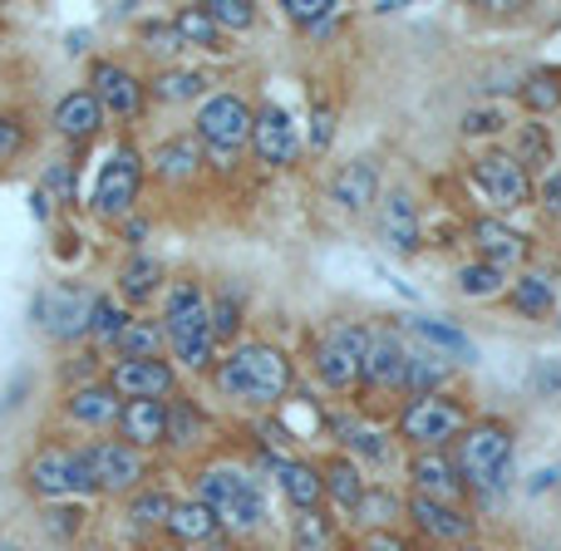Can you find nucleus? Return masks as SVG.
Returning a JSON list of instances; mask_svg holds the SVG:
<instances>
[{"mask_svg": "<svg viewBox=\"0 0 561 551\" xmlns=\"http://www.w3.org/2000/svg\"><path fill=\"white\" fill-rule=\"evenodd\" d=\"M79 463H84L94 493L99 487H104V493H124V487H134L138 478H144V454L128 444H94L79 454Z\"/></svg>", "mask_w": 561, "mask_h": 551, "instance_id": "9d476101", "label": "nucleus"}, {"mask_svg": "<svg viewBox=\"0 0 561 551\" xmlns=\"http://www.w3.org/2000/svg\"><path fill=\"white\" fill-rule=\"evenodd\" d=\"M0 551H20V547H0Z\"/></svg>", "mask_w": 561, "mask_h": 551, "instance_id": "680f3d73", "label": "nucleus"}, {"mask_svg": "<svg viewBox=\"0 0 561 551\" xmlns=\"http://www.w3.org/2000/svg\"><path fill=\"white\" fill-rule=\"evenodd\" d=\"M30 487H35L39 497H69V493H94V483H89L84 463H79V454H65V448H39L35 458H30L25 468Z\"/></svg>", "mask_w": 561, "mask_h": 551, "instance_id": "6e6552de", "label": "nucleus"}, {"mask_svg": "<svg viewBox=\"0 0 561 551\" xmlns=\"http://www.w3.org/2000/svg\"><path fill=\"white\" fill-rule=\"evenodd\" d=\"M94 99H99V108H108V114H118V118H128V114H138V104H144V84H138L128 69H118V65H99L94 69Z\"/></svg>", "mask_w": 561, "mask_h": 551, "instance_id": "f3484780", "label": "nucleus"}, {"mask_svg": "<svg viewBox=\"0 0 561 551\" xmlns=\"http://www.w3.org/2000/svg\"><path fill=\"white\" fill-rule=\"evenodd\" d=\"M158 177H168V183H173V177H193V168H197V144L193 138H173V144H163L158 148Z\"/></svg>", "mask_w": 561, "mask_h": 551, "instance_id": "2f4dec72", "label": "nucleus"}, {"mask_svg": "<svg viewBox=\"0 0 561 551\" xmlns=\"http://www.w3.org/2000/svg\"><path fill=\"white\" fill-rule=\"evenodd\" d=\"M350 444H355V448H359V454H365V458H375V463H379V458L389 454L385 434H369V428H355V434H350Z\"/></svg>", "mask_w": 561, "mask_h": 551, "instance_id": "3c124183", "label": "nucleus"}, {"mask_svg": "<svg viewBox=\"0 0 561 551\" xmlns=\"http://www.w3.org/2000/svg\"><path fill=\"white\" fill-rule=\"evenodd\" d=\"M517 163H523V173H527V163H533V168L552 163V138H547L542 124H527L523 128V138H517Z\"/></svg>", "mask_w": 561, "mask_h": 551, "instance_id": "4c0bfd02", "label": "nucleus"}, {"mask_svg": "<svg viewBox=\"0 0 561 551\" xmlns=\"http://www.w3.org/2000/svg\"><path fill=\"white\" fill-rule=\"evenodd\" d=\"M266 523V497H262V483H247V493L237 497L232 507H227L222 517H217V527H232V532H252V527Z\"/></svg>", "mask_w": 561, "mask_h": 551, "instance_id": "cd10ccee", "label": "nucleus"}, {"mask_svg": "<svg viewBox=\"0 0 561 551\" xmlns=\"http://www.w3.org/2000/svg\"><path fill=\"white\" fill-rule=\"evenodd\" d=\"M138 187H144V168H138V158L128 153V148H118V153L99 168V183H94L89 207H94L99 217H124L128 207L138 203Z\"/></svg>", "mask_w": 561, "mask_h": 551, "instance_id": "423d86ee", "label": "nucleus"}, {"mask_svg": "<svg viewBox=\"0 0 561 551\" xmlns=\"http://www.w3.org/2000/svg\"><path fill=\"white\" fill-rule=\"evenodd\" d=\"M458 551H483V547H458Z\"/></svg>", "mask_w": 561, "mask_h": 551, "instance_id": "052dcab7", "label": "nucleus"}, {"mask_svg": "<svg viewBox=\"0 0 561 551\" xmlns=\"http://www.w3.org/2000/svg\"><path fill=\"white\" fill-rule=\"evenodd\" d=\"M158 262H128L124 272H118V290H124L128 300H148L158 290Z\"/></svg>", "mask_w": 561, "mask_h": 551, "instance_id": "e433bc0d", "label": "nucleus"}, {"mask_svg": "<svg viewBox=\"0 0 561 551\" xmlns=\"http://www.w3.org/2000/svg\"><path fill=\"white\" fill-rule=\"evenodd\" d=\"M45 193H55L59 203H75V168H69V163L49 168V173H45Z\"/></svg>", "mask_w": 561, "mask_h": 551, "instance_id": "de8ad7c7", "label": "nucleus"}, {"mask_svg": "<svg viewBox=\"0 0 561 551\" xmlns=\"http://www.w3.org/2000/svg\"><path fill=\"white\" fill-rule=\"evenodd\" d=\"M473 183L483 187L493 207H523L527 197H533V177L523 173V163H517L513 153L478 158V163H473Z\"/></svg>", "mask_w": 561, "mask_h": 551, "instance_id": "9b49d317", "label": "nucleus"}, {"mask_svg": "<svg viewBox=\"0 0 561 551\" xmlns=\"http://www.w3.org/2000/svg\"><path fill=\"white\" fill-rule=\"evenodd\" d=\"M118 428H124L128 448L163 444L168 438V409L158 404V399H134V404L118 409Z\"/></svg>", "mask_w": 561, "mask_h": 551, "instance_id": "a211bd4d", "label": "nucleus"}, {"mask_svg": "<svg viewBox=\"0 0 561 551\" xmlns=\"http://www.w3.org/2000/svg\"><path fill=\"white\" fill-rule=\"evenodd\" d=\"M158 335H163V330H158V325H148V320H128V325L118 330V340H114V345L124 349V359H153Z\"/></svg>", "mask_w": 561, "mask_h": 551, "instance_id": "72a5a7b5", "label": "nucleus"}, {"mask_svg": "<svg viewBox=\"0 0 561 551\" xmlns=\"http://www.w3.org/2000/svg\"><path fill=\"white\" fill-rule=\"evenodd\" d=\"M247 483H252V478L237 473V468H207V473L197 478V503H203L213 517H222L227 507L247 493Z\"/></svg>", "mask_w": 561, "mask_h": 551, "instance_id": "5701e85b", "label": "nucleus"}, {"mask_svg": "<svg viewBox=\"0 0 561 551\" xmlns=\"http://www.w3.org/2000/svg\"><path fill=\"white\" fill-rule=\"evenodd\" d=\"M69 418H79V424H108V418H118V394L108 384L75 389V399H69Z\"/></svg>", "mask_w": 561, "mask_h": 551, "instance_id": "b1692460", "label": "nucleus"}, {"mask_svg": "<svg viewBox=\"0 0 561 551\" xmlns=\"http://www.w3.org/2000/svg\"><path fill=\"white\" fill-rule=\"evenodd\" d=\"M168 532L183 537V542H207L217 532V517L207 513L203 503H178L173 517H168Z\"/></svg>", "mask_w": 561, "mask_h": 551, "instance_id": "c85d7f7f", "label": "nucleus"}, {"mask_svg": "<svg viewBox=\"0 0 561 551\" xmlns=\"http://www.w3.org/2000/svg\"><path fill=\"white\" fill-rule=\"evenodd\" d=\"M547 207L561 217V173L557 177H547Z\"/></svg>", "mask_w": 561, "mask_h": 551, "instance_id": "13d9d810", "label": "nucleus"}, {"mask_svg": "<svg viewBox=\"0 0 561 551\" xmlns=\"http://www.w3.org/2000/svg\"><path fill=\"white\" fill-rule=\"evenodd\" d=\"M330 138H335V114H330L325 104H316V114H310V148H316V153H325Z\"/></svg>", "mask_w": 561, "mask_h": 551, "instance_id": "49530a36", "label": "nucleus"}, {"mask_svg": "<svg viewBox=\"0 0 561 551\" xmlns=\"http://www.w3.org/2000/svg\"><path fill=\"white\" fill-rule=\"evenodd\" d=\"M45 517H49V532H55V537H69V532L79 527V517H84V513H79V507H55V513H45Z\"/></svg>", "mask_w": 561, "mask_h": 551, "instance_id": "603ef678", "label": "nucleus"}, {"mask_svg": "<svg viewBox=\"0 0 561 551\" xmlns=\"http://www.w3.org/2000/svg\"><path fill=\"white\" fill-rule=\"evenodd\" d=\"M365 349H369V330H359V325L330 330V335L320 340V349H316L320 379H325L330 389L355 384V379H359V365H365Z\"/></svg>", "mask_w": 561, "mask_h": 551, "instance_id": "0eeeda50", "label": "nucleus"}, {"mask_svg": "<svg viewBox=\"0 0 561 551\" xmlns=\"http://www.w3.org/2000/svg\"><path fill=\"white\" fill-rule=\"evenodd\" d=\"M557 483H561V468H547V473L533 478V493H547V487H557Z\"/></svg>", "mask_w": 561, "mask_h": 551, "instance_id": "4d7b16f0", "label": "nucleus"}, {"mask_svg": "<svg viewBox=\"0 0 561 551\" xmlns=\"http://www.w3.org/2000/svg\"><path fill=\"white\" fill-rule=\"evenodd\" d=\"M290 551H330V523L320 513H300L296 517V537Z\"/></svg>", "mask_w": 561, "mask_h": 551, "instance_id": "58836bf2", "label": "nucleus"}, {"mask_svg": "<svg viewBox=\"0 0 561 551\" xmlns=\"http://www.w3.org/2000/svg\"><path fill=\"white\" fill-rule=\"evenodd\" d=\"M379 227H385V242L394 252H419V207L409 193H389L385 207H379Z\"/></svg>", "mask_w": 561, "mask_h": 551, "instance_id": "6ab92c4d", "label": "nucleus"}, {"mask_svg": "<svg viewBox=\"0 0 561 551\" xmlns=\"http://www.w3.org/2000/svg\"><path fill=\"white\" fill-rule=\"evenodd\" d=\"M463 424H468V409L458 404V399H444V394H424L399 414V434L424 444V448L448 444L454 434H463Z\"/></svg>", "mask_w": 561, "mask_h": 551, "instance_id": "39448f33", "label": "nucleus"}, {"mask_svg": "<svg viewBox=\"0 0 561 551\" xmlns=\"http://www.w3.org/2000/svg\"><path fill=\"white\" fill-rule=\"evenodd\" d=\"M207 89V79L197 74V69H168L163 79H158V99H197Z\"/></svg>", "mask_w": 561, "mask_h": 551, "instance_id": "ea45409f", "label": "nucleus"}, {"mask_svg": "<svg viewBox=\"0 0 561 551\" xmlns=\"http://www.w3.org/2000/svg\"><path fill=\"white\" fill-rule=\"evenodd\" d=\"M197 424H203V418H197V409L187 404V399H178V404L168 409V434L183 438V444H193L197 438Z\"/></svg>", "mask_w": 561, "mask_h": 551, "instance_id": "c03bdc74", "label": "nucleus"}, {"mask_svg": "<svg viewBox=\"0 0 561 551\" xmlns=\"http://www.w3.org/2000/svg\"><path fill=\"white\" fill-rule=\"evenodd\" d=\"M409 330L414 335H424V340H434L438 349H448V355H458V359H473V345H468V335L463 330H454V325H438V320H409Z\"/></svg>", "mask_w": 561, "mask_h": 551, "instance_id": "f704fd0d", "label": "nucleus"}, {"mask_svg": "<svg viewBox=\"0 0 561 551\" xmlns=\"http://www.w3.org/2000/svg\"><path fill=\"white\" fill-rule=\"evenodd\" d=\"M365 551H409V542H404V537H394V532H385V527H379V532H369Z\"/></svg>", "mask_w": 561, "mask_h": 551, "instance_id": "6e6d98bb", "label": "nucleus"}, {"mask_svg": "<svg viewBox=\"0 0 561 551\" xmlns=\"http://www.w3.org/2000/svg\"><path fill=\"white\" fill-rule=\"evenodd\" d=\"M168 325L163 335L173 340L178 359H183L187 369H207L213 365V306L203 300V290L193 286V280H178L173 290H168Z\"/></svg>", "mask_w": 561, "mask_h": 551, "instance_id": "f03ea898", "label": "nucleus"}, {"mask_svg": "<svg viewBox=\"0 0 561 551\" xmlns=\"http://www.w3.org/2000/svg\"><path fill=\"white\" fill-rule=\"evenodd\" d=\"M252 144H256V158H262L266 168H286L296 163V124H290V114H280V108H262L252 124Z\"/></svg>", "mask_w": 561, "mask_h": 551, "instance_id": "4468645a", "label": "nucleus"}, {"mask_svg": "<svg viewBox=\"0 0 561 551\" xmlns=\"http://www.w3.org/2000/svg\"><path fill=\"white\" fill-rule=\"evenodd\" d=\"M108 389H114L118 399H163L178 389V375L173 365H163V359H118L114 365V379H108Z\"/></svg>", "mask_w": 561, "mask_h": 551, "instance_id": "f8f14e48", "label": "nucleus"}, {"mask_svg": "<svg viewBox=\"0 0 561 551\" xmlns=\"http://www.w3.org/2000/svg\"><path fill=\"white\" fill-rule=\"evenodd\" d=\"M237 300H217V310H213V340H232L237 335Z\"/></svg>", "mask_w": 561, "mask_h": 551, "instance_id": "8fccbe9b", "label": "nucleus"}, {"mask_svg": "<svg viewBox=\"0 0 561 551\" xmlns=\"http://www.w3.org/2000/svg\"><path fill=\"white\" fill-rule=\"evenodd\" d=\"M144 35L153 39V49H183V39H178V30H173V20H168V25H144Z\"/></svg>", "mask_w": 561, "mask_h": 551, "instance_id": "864d4df0", "label": "nucleus"}, {"mask_svg": "<svg viewBox=\"0 0 561 551\" xmlns=\"http://www.w3.org/2000/svg\"><path fill=\"white\" fill-rule=\"evenodd\" d=\"M404 359H409V349L399 345L389 330H379V335H369L359 379H369V384H379V389H399V379H404Z\"/></svg>", "mask_w": 561, "mask_h": 551, "instance_id": "2eb2a0df", "label": "nucleus"}, {"mask_svg": "<svg viewBox=\"0 0 561 551\" xmlns=\"http://www.w3.org/2000/svg\"><path fill=\"white\" fill-rule=\"evenodd\" d=\"M173 497L168 493H144L134 507H128V517H134V527H153V523H163L168 527V517H173Z\"/></svg>", "mask_w": 561, "mask_h": 551, "instance_id": "a19ab883", "label": "nucleus"}, {"mask_svg": "<svg viewBox=\"0 0 561 551\" xmlns=\"http://www.w3.org/2000/svg\"><path fill=\"white\" fill-rule=\"evenodd\" d=\"M409 478H414L419 497H428V503H448V507H458L463 478H458V463H454V458H444L438 448L419 454L414 463H409Z\"/></svg>", "mask_w": 561, "mask_h": 551, "instance_id": "ddd939ff", "label": "nucleus"}, {"mask_svg": "<svg viewBox=\"0 0 561 551\" xmlns=\"http://www.w3.org/2000/svg\"><path fill=\"white\" fill-rule=\"evenodd\" d=\"M552 280L547 276H523L513 286V306L523 310V315H547V310H552Z\"/></svg>", "mask_w": 561, "mask_h": 551, "instance_id": "473e14b6", "label": "nucleus"}, {"mask_svg": "<svg viewBox=\"0 0 561 551\" xmlns=\"http://www.w3.org/2000/svg\"><path fill=\"white\" fill-rule=\"evenodd\" d=\"M124 325H128L124 310H118L114 300L99 296V300H94V320H89V330H94L99 340H118V330H124Z\"/></svg>", "mask_w": 561, "mask_h": 551, "instance_id": "37998d69", "label": "nucleus"}, {"mask_svg": "<svg viewBox=\"0 0 561 551\" xmlns=\"http://www.w3.org/2000/svg\"><path fill=\"white\" fill-rule=\"evenodd\" d=\"M217 379H222V389L232 399H247V404H276V399L290 389V365H286V355L272 349V345H242L232 359H222Z\"/></svg>", "mask_w": 561, "mask_h": 551, "instance_id": "f257e3e1", "label": "nucleus"}, {"mask_svg": "<svg viewBox=\"0 0 561 551\" xmlns=\"http://www.w3.org/2000/svg\"><path fill=\"white\" fill-rule=\"evenodd\" d=\"M497 128H503V114H497V108H468L463 114V134H497Z\"/></svg>", "mask_w": 561, "mask_h": 551, "instance_id": "09e8293b", "label": "nucleus"}, {"mask_svg": "<svg viewBox=\"0 0 561 551\" xmlns=\"http://www.w3.org/2000/svg\"><path fill=\"white\" fill-rule=\"evenodd\" d=\"M94 300L99 296H89L79 286H55L35 300V315L45 320V330L55 340H79L89 330V320H94Z\"/></svg>", "mask_w": 561, "mask_h": 551, "instance_id": "1a4fd4ad", "label": "nucleus"}, {"mask_svg": "<svg viewBox=\"0 0 561 551\" xmlns=\"http://www.w3.org/2000/svg\"><path fill=\"white\" fill-rule=\"evenodd\" d=\"M330 193H335L340 207L365 213V207L375 203V193H379V163L375 158H355V163H345L335 173V183H330Z\"/></svg>", "mask_w": 561, "mask_h": 551, "instance_id": "dca6fc26", "label": "nucleus"}, {"mask_svg": "<svg viewBox=\"0 0 561 551\" xmlns=\"http://www.w3.org/2000/svg\"><path fill=\"white\" fill-rule=\"evenodd\" d=\"M537 384H542V389H561V369H542V375H537Z\"/></svg>", "mask_w": 561, "mask_h": 551, "instance_id": "bf43d9fd", "label": "nucleus"}, {"mask_svg": "<svg viewBox=\"0 0 561 551\" xmlns=\"http://www.w3.org/2000/svg\"><path fill=\"white\" fill-rule=\"evenodd\" d=\"M20 144H25V134H20V124H10V118H0V158L20 153Z\"/></svg>", "mask_w": 561, "mask_h": 551, "instance_id": "5fc2aeb1", "label": "nucleus"}, {"mask_svg": "<svg viewBox=\"0 0 561 551\" xmlns=\"http://www.w3.org/2000/svg\"><path fill=\"white\" fill-rule=\"evenodd\" d=\"M414 523L424 527L428 537H438V542H468L473 537V517L468 513H458V507H448V503H428V497H414Z\"/></svg>", "mask_w": 561, "mask_h": 551, "instance_id": "412c9836", "label": "nucleus"}, {"mask_svg": "<svg viewBox=\"0 0 561 551\" xmlns=\"http://www.w3.org/2000/svg\"><path fill=\"white\" fill-rule=\"evenodd\" d=\"M444 375H448V359H434V355H409V359H404V379H399V389H414V399H424L428 389H434Z\"/></svg>", "mask_w": 561, "mask_h": 551, "instance_id": "7c9ffc66", "label": "nucleus"}, {"mask_svg": "<svg viewBox=\"0 0 561 551\" xmlns=\"http://www.w3.org/2000/svg\"><path fill=\"white\" fill-rule=\"evenodd\" d=\"M99 118H104V108H99L94 89H75V94H65L55 104V128L65 138H89L99 128Z\"/></svg>", "mask_w": 561, "mask_h": 551, "instance_id": "4be33fe9", "label": "nucleus"}, {"mask_svg": "<svg viewBox=\"0 0 561 551\" xmlns=\"http://www.w3.org/2000/svg\"><path fill=\"white\" fill-rule=\"evenodd\" d=\"M173 30L183 45H197V49H222V30L217 20L207 15V5H193V10H178L173 15Z\"/></svg>", "mask_w": 561, "mask_h": 551, "instance_id": "bb28decb", "label": "nucleus"}, {"mask_svg": "<svg viewBox=\"0 0 561 551\" xmlns=\"http://www.w3.org/2000/svg\"><path fill=\"white\" fill-rule=\"evenodd\" d=\"M252 124H256V114L242 104V99H237V94H217V99H207L203 114H197V138L207 144L213 163L232 168L237 148L252 144Z\"/></svg>", "mask_w": 561, "mask_h": 551, "instance_id": "20e7f679", "label": "nucleus"}, {"mask_svg": "<svg viewBox=\"0 0 561 551\" xmlns=\"http://www.w3.org/2000/svg\"><path fill=\"white\" fill-rule=\"evenodd\" d=\"M320 483H325V493L335 497L345 513H355L359 497H365V483H359V468L350 463V458H330L325 473H320Z\"/></svg>", "mask_w": 561, "mask_h": 551, "instance_id": "393cba45", "label": "nucleus"}, {"mask_svg": "<svg viewBox=\"0 0 561 551\" xmlns=\"http://www.w3.org/2000/svg\"><path fill=\"white\" fill-rule=\"evenodd\" d=\"M207 15L217 20V30H247L256 20V5H247V0H213V5H207Z\"/></svg>", "mask_w": 561, "mask_h": 551, "instance_id": "79ce46f5", "label": "nucleus"}, {"mask_svg": "<svg viewBox=\"0 0 561 551\" xmlns=\"http://www.w3.org/2000/svg\"><path fill=\"white\" fill-rule=\"evenodd\" d=\"M513 463V434L507 424H478L458 444V478L473 487H503Z\"/></svg>", "mask_w": 561, "mask_h": 551, "instance_id": "7ed1b4c3", "label": "nucleus"}, {"mask_svg": "<svg viewBox=\"0 0 561 551\" xmlns=\"http://www.w3.org/2000/svg\"><path fill=\"white\" fill-rule=\"evenodd\" d=\"M280 487H286V497L300 513H316L320 493H325V483H320V473L310 463H280Z\"/></svg>", "mask_w": 561, "mask_h": 551, "instance_id": "a878e982", "label": "nucleus"}, {"mask_svg": "<svg viewBox=\"0 0 561 551\" xmlns=\"http://www.w3.org/2000/svg\"><path fill=\"white\" fill-rule=\"evenodd\" d=\"M458 290H463V296H473V300H488V296H497V290H503V272H497V266H488V262H473V266H463V272H458Z\"/></svg>", "mask_w": 561, "mask_h": 551, "instance_id": "c9c22d12", "label": "nucleus"}, {"mask_svg": "<svg viewBox=\"0 0 561 551\" xmlns=\"http://www.w3.org/2000/svg\"><path fill=\"white\" fill-rule=\"evenodd\" d=\"M473 246L483 252V262L488 266H513V262H523L527 256V242H523V232H513V227H503V222H493V217H483V222H473Z\"/></svg>", "mask_w": 561, "mask_h": 551, "instance_id": "aec40b11", "label": "nucleus"}, {"mask_svg": "<svg viewBox=\"0 0 561 551\" xmlns=\"http://www.w3.org/2000/svg\"><path fill=\"white\" fill-rule=\"evenodd\" d=\"M330 10H335V0H286V15L296 25H320V20H330Z\"/></svg>", "mask_w": 561, "mask_h": 551, "instance_id": "a18cd8bd", "label": "nucleus"}, {"mask_svg": "<svg viewBox=\"0 0 561 551\" xmlns=\"http://www.w3.org/2000/svg\"><path fill=\"white\" fill-rule=\"evenodd\" d=\"M523 104L533 108V114H552V108H561V69H537V74H527Z\"/></svg>", "mask_w": 561, "mask_h": 551, "instance_id": "c756f323", "label": "nucleus"}]
</instances>
